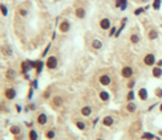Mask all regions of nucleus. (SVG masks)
I'll list each match as a JSON object with an SVG mask.
<instances>
[{
	"label": "nucleus",
	"instance_id": "nucleus-10",
	"mask_svg": "<svg viewBox=\"0 0 162 140\" xmlns=\"http://www.w3.org/2000/svg\"><path fill=\"white\" fill-rule=\"evenodd\" d=\"M47 123H48V116H47V114H44V112L39 114V115H37V124L45 126Z\"/></svg>",
	"mask_w": 162,
	"mask_h": 140
},
{
	"label": "nucleus",
	"instance_id": "nucleus-8",
	"mask_svg": "<svg viewBox=\"0 0 162 140\" xmlns=\"http://www.w3.org/2000/svg\"><path fill=\"white\" fill-rule=\"evenodd\" d=\"M63 103H64V99H63V97H60V95H56V97L52 98V106L56 107V108L61 107Z\"/></svg>",
	"mask_w": 162,
	"mask_h": 140
},
{
	"label": "nucleus",
	"instance_id": "nucleus-41",
	"mask_svg": "<svg viewBox=\"0 0 162 140\" xmlns=\"http://www.w3.org/2000/svg\"><path fill=\"white\" fill-rule=\"evenodd\" d=\"M29 111H33V110H36V106H35V103H31V104H28V107H27Z\"/></svg>",
	"mask_w": 162,
	"mask_h": 140
},
{
	"label": "nucleus",
	"instance_id": "nucleus-28",
	"mask_svg": "<svg viewBox=\"0 0 162 140\" xmlns=\"http://www.w3.org/2000/svg\"><path fill=\"white\" fill-rule=\"evenodd\" d=\"M55 136H56V132H55V130H48L47 132H45V137H47L48 140H52V139H55Z\"/></svg>",
	"mask_w": 162,
	"mask_h": 140
},
{
	"label": "nucleus",
	"instance_id": "nucleus-16",
	"mask_svg": "<svg viewBox=\"0 0 162 140\" xmlns=\"http://www.w3.org/2000/svg\"><path fill=\"white\" fill-rule=\"evenodd\" d=\"M152 74L154 78H161L162 77V69L159 66H154L153 70H152Z\"/></svg>",
	"mask_w": 162,
	"mask_h": 140
},
{
	"label": "nucleus",
	"instance_id": "nucleus-20",
	"mask_svg": "<svg viewBox=\"0 0 162 140\" xmlns=\"http://www.w3.org/2000/svg\"><path fill=\"white\" fill-rule=\"evenodd\" d=\"M81 115L83 116H90V114H92V107L90 106H84L83 108H81Z\"/></svg>",
	"mask_w": 162,
	"mask_h": 140
},
{
	"label": "nucleus",
	"instance_id": "nucleus-26",
	"mask_svg": "<svg viewBox=\"0 0 162 140\" xmlns=\"http://www.w3.org/2000/svg\"><path fill=\"white\" fill-rule=\"evenodd\" d=\"M161 4H162V0H154L153 4H152V8L154 11H159L161 9Z\"/></svg>",
	"mask_w": 162,
	"mask_h": 140
},
{
	"label": "nucleus",
	"instance_id": "nucleus-31",
	"mask_svg": "<svg viewBox=\"0 0 162 140\" xmlns=\"http://www.w3.org/2000/svg\"><path fill=\"white\" fill-rule=\"evenodd\" d=\"M130 42L132 44H138V42H140V36H138V34H132V36H130Z\"/></svg>",
	"mask_w": 162,
	"mask_h": 140
},
{
	"label": "nucleus",
	"instance_id": "nucleus-22",
	"mask_svg": "<svg viewBox=\"0 0 162 140\" xmlns=\"http://www.w3.org/2000/svg\"><path fill=\"white\" fill-rule=\"evenodd\" d=\"M15 77H16V72L14 69H8L5 72V78L7 79H15Z\"/></svg>",
	"mask_w": 162,
	"mask_h": 140
},
{
	"label": "nucleus",
	"instance_id": "nucleus-21",
	"mask_svg": "<svg viewBox=\"0 0 162 140\" xmlns=\"http://www.w3.org/2000/svg\"><path fill=\"white\" fill-rule=\"evenodd\" d=\"M28 137H29V140H37V139H39V134H37V131H36V130H33V128H31L29 132H28Z\"/></svg>",
	"mask_w": 162,
	"mask_h": 140
},
{
	"label": "nucleus",
	"instance_id": "nucleus-2",
	"mask_svg": "<svg viewBox=\"0 0 162 140\" xmlns=\"http://www.w3.org/2000/svg\"><path fill=\"white\" fill-rule=\"evenodd\" d=\"M144 64L146 66H153L156 64V56L153 53H147L145 57H144Z\"/></svg>",
	"mask_w": 162,
	"mask_h": 140
},
{
	"label": "nucleus",
	"instance_id": "nucleus-11",
	"mask_svg": "<svg viewBox=\"0 0 162 140\" xmlns=\"http://www.w3.org/2000/svg\"><path fill=\"white\" fill-rule=\"evenodd\" d=\"M20 70H21V74H28V72L31 70V66H29V62L28 61H23L20 64Z\"/></svg>",
	"mask_w": 162,
	"mask_h": 140
},
{
	"label": "nucleus",
	"instance_id": "nucleus-45",
	"mask_svg": "<svg viewBox=\"0 0 162 140\" xmlns=\"http://www.w3.org/2000/svg\"><path fill=\"white\" fill-rule=\"evenodd\" d=\"M157 66H159V67H161V66H162V60H159V61H158V62H157Z\"/></svg>",
	"mask_w": 162,
	"mask_h": 140
},
{
	"label": "nucleus",
	"instance_id": "nucleus-5",
	"mask_svg": "<svg viewBox=\"0 0 162 140\" xmlns=\"http://www.w3.org/2000/svg\"><path fill=\"white\" fill-rule=\"evenodd\" d=\"M59 30L61 33H68L69 30H71V22H69L68 20H63L59 24Z\"/></svg>",
	"mask_w": 162,
	"mask_h": 140
},
{
	"label": "nucleus",
	"instance_id": "nucleus-3",
	"mask_svg": "<svg viewBox=\"0 0 162 140\" xmlns=\"http://www.w3.org/2000/svg\"><path fill=\"white\" fill-rule=\"evenodd\" d=\"M16 95H17V91H16V89H14V87H8V89L4 91V97H5L7 99H9V100L15 99Z\"/></svg>",
	"mask_w": 162,
	"mask_h": 140
},
{
	"label": "nucleus",
	"instance_id": "nucleus-25",
	"mask_svg": "<svg viewBox=\"0 0 162 140\" xmlns=\"http://www.w3.org/2000/svg\"><path fill=\"white\" fill-rule=\"evenodd\" d=\"M126 110H128V112H134L137 110V106L134 102H129L128 104H126Z\"/></svg>",
	"mask_w": 162,
	"mask_h": 140
},
{
	"label": "nucleus",
	"instance_id": "nucleus-38",
	"mask_svg": "<svg viewBox=\"0 0 162 140\" xmlns=\"http://www.w3.org/2000/svg\"><path fill=\"white\" fill-rule=\"evenodd\" d=\"M156 95H157L158 98H162V89H161V87L156 89Z\"/></svg>",
	"mask_w": 162,
	"mask_h": 140
},
{
	"label": "nucleus",
	"instance_id": "nucleus-32",
	"mask_svg": "<svg viewBox=\"0 0 162 140\" xmlns=\"http://www.w3.org/2000/svg\"><path fill=\"white\" fill-rule=\"evenodd\" d=\"M17 13H19V16H21V17H25V16L28 15V11H27L25 8H19Z\"/></svg>",
	"mask_w": 162,
	"mask_h": 140
},
{
	"label": "nucleus",
	"instance_id": "nucleus-29",
	"mask_svg": "<svg viewBox=\"0 0 162 140\" xmlns=\"http://www.w3.org/2000/svg\"><path fill=\"white\" fill-rule=\"evenodd\" d=\"M134 98H136V92H134L133 90H129L128 95H126V100H128V102H133Z\"/></svg>",
	"mask_w": 162,
	"mask_h": 140
},
{
	"label": "nucleus",
	"instance_id": "nucleus-35",
	"mask_svg": "<svg viewBox=\"0 0 162 140\" xmlns=\"http://www.w3.org/2000/svg\"><path fill=\"white\" fill-rule=\"evenodd\" d=\"M116 33H117V28H116V27H112V28L109 29V36L113 37V36H116Z\"/></svg>",
	"mask_w": 162,
	"mask_h": 140
},
{
	"label": "nucleus",
	"instance_id": "nucleus-44",
	"mask_svg": "<svg viewBox=\"0 0 162 140\" xmlns=\"http://www.w3.org/2000/svg\"><path fill=\"white\" fill-rule=\"evenodd\" d=\"M16 111H17V112H21V107H20V104H16Z\"/></svg>",
	"mask_w": 162,
	"mask_h": 140
},
{
	"label": "nucleus",
	"instance_id": "nucleus-4",
	"mask_svg": "<svg viewBox=\"0 0 162 140\" xmlns=\"http://www.w3.org/2000/svg\"><path fill=\"white\" fill-rule=\"evenodd\" d=\"M121 75L124 78H126V79H130L133 77V69L130 66H124L121 69Z\"/></svg>",
	"mask_w": 162,
	"mask_h": 140
},
{
	"label": "nucleus",
	"instance_id": "nucleus-24",
	"mask_svg": "<svg viewBox=\"0 0 162 140\" xmlns=\"http://www.w3.org/2000/svg\"><path fill=\"white\" fill-rule=\"evenodd\" d=\"M45 66V62H43V61H37V65H36V75H39L41 72H43V67Z\"/></svg>",
	"mask_w": 162,
	"mask_h": 140
},
{
	"label": "nucleus",
	"instance_id": "nucleus-34",
	"mask_svg": "<svg viewBox=\"0 0 162 140\" xmlns=\"http://www.w3.org/2000/svg\"><path fill=\"white\" fill-rule=\"evenodd\" d=\"M145 11H146V9H145L144 7H141V8H137V9L134 11V15H136V16H140L141 13H144V12H145Z\"/></svg>",
	"mask_w": 162,
	"mask_h": 140
},
{
	"label": "nucleus",
	"instance_id": "nucleus-19",
	"mask_svg": "<svg viewBox=\"0 0 162 140\" xmlns=\"http://www.w3.org/2000/svg\"><path fill=\"white\" fill-rule=\"evenodd\" d=\"M92 48L93 49H96V50H100L101 48H102V41H100V40H97V38H95L93 41H92Z\"/></svg>",
	"mask_w": 162,
	"mask_h": 140
},
{
	"label": "nucleus",
	"instance_id": "nucleus-46",
	"mask_svg": "<svg viewBox=\"0 0 162 140\" xmlns=\"http://www.w3.org/2000/svg\"><path fill=\"white\" fill-rule=\"evenodd\" d=\"M159 111H161V112H162V103H161V104H159Z\"/></svg>",
	"mask_w": 162,
	"mask_h": 140
},
{
	"label": "nucleus",
	"instance_id": "nucleus-48",
	"mask_svg": "<svg viewBox=\"0 0 162 140\" xmlns=\"http://www.w3.org/2000/svg\"><path fill=\"white\" fill-rule=\"evenodd\" d=\"M96 140H104V139H96Z\"/></svg>",
	"mask_w": 162,
	"mask_h": 140
},
{
	"label": "nucleus",
	"instance_id": "nucleus-12",
	"mask_svg": "<svg viewBox=\"0 0 162 140\" xmlns=\"http://www.w3.org/2000/svg\"><path fill=\"white\" fill-rule=\"evenodd\" d=\"M0 52H2V54L4 57H11L12 56V49H11L8 45H3L2 48H0Z\"/></svg>",
	"mask_w": 162,
	"mask_h": 140
},
{
	"label": "nucleus",
	"instance_id": "nucleus-23",
	"mask_svg": "<svg viewBox=\"0 0 162 140\" xmlns=\"http://www.w3.org/2000/svg\"><path fill=\"white\" fill-rule=\"evenodd\" d=\"M98 97H100V99H101L102 102H108L110 95H109V92H108V91H100Z\"/></svg>",
	"mask_w": 162,
	"mask_h": 140
},
{
	"label": "nucleus",
	"instance_id": "nucleus-36",
	"mask_svg": "<svg viewBox=\"0 0 162 140\" xmlns=\"http://www.w3.org/2000/svg\"><path fill=\"white\" fill-rule=\"evenodd\" d=\"M134 85H136V81H134V79H130L129 82H128V85H126V86H128V89H129V90H133Z\"/></svg>",
	"mask_w": 162,
	"mask_h": 140
},
{
	"label": "nucleus",
	"instance_id": "nucleus-42",
	"mask_svg": "<svg viewBox=\"0 0 162 140\" xmlns=\"http://www.w3.org/2000/svg\"><path fill=\"white\" fill-rule=\"evenodd\" d=\"M0 110H2L3 112H7V111H8L7 107H5V104H3V103H0Z\"/></svg>",
	"mask_w": 162,
	"mask_h": 140
},
{
	"label": "nucleus",
	"instance_id": "nucleus-30",
	"mask_svg": "<svg viewBox=\"0 0 162 140\" xmlns=\"http://www.w3.org/2000/svg\"><path fill=\"white\" fill-rule=\"evenodd\" d=\"M0 13H2V16H7L8 15V8L5 4H0Z\"/></svg>",
	"mask_w": 162,
	"mask_h": 140
},
{
	"label": "nucleus",
	"instance_id": "nucleus-7",
	"mask_svg": "<svg viewBox=\"0 0 162 140\" xmlns=\"http://www.w3.org/2000/svg\"><path fill=\"white\" fill-rule=\"evenodd\" d=\"M98 82H100L102 86H109L110 82H112V78H110L108 74H102V75H100V78H98Z\"/></svg>",
	"mask_w": 162,
	"mask_h": 140
},
{
	"label": "nucleus",
	"instance_id": "nucleus-1",
	"mask_svg": "<svg viewBox=\"0 0 162 140\" xmlns=\"http://www.w3.org/2000/svg\"><path fill=\"white\" fill-rule=\"evenodd\" d=\"M57 58L55 57V56H49L48 58H47V61H45V66H47L49 70H53V69H56L57 67Z\"/></svg>",
	"mask_w": 162,
	"mask_h": 140
},
{
	"label": "nucleus",
	"instance_id": "nucleus-9",
	"mask_svg": "<svg viewBox=\"0 0 162 140\" xmlns=\"http://www.w3.org/2000/svg\"><path fill=\"white\" fill-rule=\"evenodd\" d=\"M75 15H76L77 19L83 20V19H85V16H86V11H85V8H83V7H78V8L75 9Z\"/></svg>",
	"mask_w": 162,
	"mask_h": 140
},
{
	"label": "nucleus",
	"instance_id": "nucleus-37",
	"mask_svg": "<svg viewBox=\"0 0 162 140\" xmlns=\"http://www.w3.org/2000/svg\"><path fill=\"white\" fill-rule=\"evenodd\" d=\"M37 86H39V82H37V79H33L32 82H31V87L36 90V89H37Z\"/></svg>",
	"mask_w": 162,
	"mask_h": 140
},
{
	"label": "nucleus",
	"instance_id": "nucleus-17",
	"mask_svg": "<svg viewBox=\"0 0 162 140\" xmlns=\"http://www.w3.org/2000/svg\"><path fill=\"white\" fill-rule=\"evenodd\" d=\"M158 36H159V33H158L157 29H150L149 33H147V38L149 40H156V38H158Z\"/></svg>",
	"mask_w": 162,
	"mask_h": 140
},
{
	"label": "nucleus",
	"instance_id": "nucleus-13",
	"mask_svg": "<svg viewBox=\"0 0 162 140\" xmlns=\"http://www.w3.org/2000/svg\"><path fill=\"white\" fill-rule=\"evenodd\" d=\"M116 7L120 8L121 11H125L128 8V0H116Z\"/></svg>",
	"mask_w": 162,
	"mask_h": 140
},
{
	"label": "nucleus",
	"instance_id": "nucleus-43",
	"mask_svg": "<svg viewBox=\"0 0 162 140\" xmlns=\"http://www.w3.org/2000/svg\"><path fill=\"white\" fill-rule=\"evenodd\" d=\"M49 97H51V92H49V91H45V92H44V98L48 99Z\"/></svg>",
	"mask_w": 162,
	"mask_h": 140
},
{
	"label": "nucleus",
	"instance_id": "nucleus-18",
	"mask_svg": "<svg viewBox=\"0 0 162 140\" xmlns=\"http://www.w3.org/2000/svg\"><path fill=\"white\" fill-rule=\"evenodd\" d=\"M9 132L12 134V135H15V136H17V135L21 134V128L19 126H11L9 127Z\"/></svg>",
	"mask_w": 162,
	"mask_h": 140
},
{
	"label": "nucleus",
	"instance_id": "nucleus-6",
	"mask_svg": "<svg viewBox=\"0 0 162 140\" xmlns=\"http://www.w3.org/2000/svg\"><path fill=\"white\" fill-rule=\"evenodd\" d=\"M100 28H101L102 30H108V29H110V28H112V22H110V20H109L108 17L101 19V20H100Z\"/></svg>",
	"mask_w": 162,
	"mask_h": 140
},
{
	"label": "nucleus",
	"instance_id": "nucleus-33",
	"mask_svg": "<svg viewBox=\"0 0 162 140\" xmlns=\"http://www.w3.org/2000/svg\"><path fill=\"white\" fill-rule=\"evenodd\" d=\"M76 127L78 128L80 131H84V130H85V123L81 122V120H78V122H76Z\"/></svg>",
	"mask_w": 162,
	"mask_h": 140
},
{
	"label": "nucleus",
	"instance_id": "nucleus-14",
	"mask_svg": "<svg viewBox=\"0 0 162 140\" xmlns=\"http://www.w3.org/2000/svg\"><path fill=\"white\" fill-rule=\"evenodd\" d=\"M138 97H140L141 100H147V98H149V95H147V90H146L145 87L140 89V90H138Z\"/></svg>",
	"mask_w": 162,
	"mask_h": 140
},
{
	"label": "nucleus",
	"instance_id": "nucleus-27",
	"mask_svg": "<svg viewBox=\"0 0 162 140\" xmlns=\"http://www.w3.org/2000/svg\"><path fill=\"white\" fill-rule=\"evenodd\" d=\"M142 139L144 140H153V139H157V136H154L153 134H150V132H144L142 134Z\"/></svg>",
	"mask_w": 162,
	"mask_h": 140
},
{
	"label": "nucleus",
	"instance_id": "nucleus-15",
	"mask_svg": "<svg viewBox=\"0 0 162 140\" xmlns=\"http://www.w3.org/2000/svg\"><path fill=\"white\" fill-rule=\"evenodd\" d=\"M113 123H114V119L112 118V116H105V118L102 119V124L105 126V127H112L113 126Z\"/></svg>",
	"mask_w": 162,
	"mask_h": 140
},
{
	"label": "nucleus",
	"instance_id": "nucleus-40",
	"mask_svg": "<svg viewBox=\"0 0 162 140\" xmlns=\"http://www.w3.org/2000/svg\"><path fill=\"white\" fill-rule=\"evenodd\" d=\"M33 90H35V89L29 87V91H28V95H27V98H28V99H32V95H33Z\"/></svg>",
	"mask_w": 162,
	"mask_h": 140
},
{
	"label": "nucleus",
	"instance_id": "nucleus-47",
	"mask_svg": "<svg viewBox=\"0 0 162 140\" xmlns=\"http://www.w3.org/2000/svg\"><path fill=\"white\" fill-rule=\"evenodd\" d=\"M141 2H142V3H147V2H149V0H141Z\"/></svg>",
	"mask_w": 162,
	"mask_h": 140
},
{
	"label": "nucleus",
	"instance_id": "nucleus-39",
	"mask_svg": "<svg viewBox=\"0 0 162 140\" xmlns=\"http://www.w3.org/2000/svg\"><path fill=\"white\" fill-rule=\"evenodd\" d=\"M49 49H51V44H48V45H47V48L44 49V52H43V54H41V56H43V57H45V56H47V53L49 52Z\"/></svg>",
	"mask_w": 162,
	"mask_h": 140
}]
</instances>
